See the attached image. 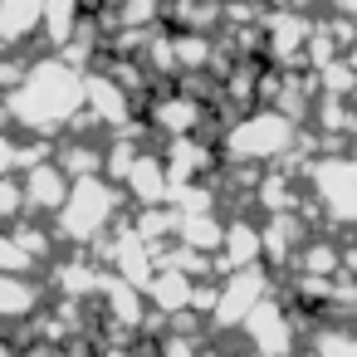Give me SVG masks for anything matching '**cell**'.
<instances>
[{"mask_svg":"<svg viewBox=\"0 0 357 357\" xmlns=\"http://www.w3.org/2000/svg\"><path fill=\"white\" fill-rule=\"evenodd\" d=\"M245 323H250V337L259 342L264 357H284V352H289V323H284V313H279L274 303H259Z\"/></svg>","mask_w":357,"mask_h":357,"instance_id":"obj_3","label":"cell"},{"mask_svg":"<svg viewBox=\"0 0 357 357\" xmlns=\"http://www.w3.org/2000/svg\"><path fill=\"white\" fill-rule=\"evenodd\" d=\"M352 69H357V50H352Z\"/></svg>","mask_w":357,"mask_h":357,"instance_id":"obj_7","label":"cell"},{"mask_svg":"<svg viewBox=\"0 0 357 357\" xmlns=\"http://www.w3.org/2000/svg\"><path fill=\"white\" fill-rule=\"evenodd\" d=\"M157 298H162V308H181L191 298V284L176 279V274H167V279H157Z\"/></svg>","mask_w":357,"mask_h":357,"instance_id":"obj_6","label":"cell"},{"mask_svg":"<svg viewBox=\"0 0 357 357\" xmlns=\"http://www.w3.org/2000/svg\"><path fill=\"white\" fill-rule=\"evenodd\" d=\"M313 186H318V201L328 206L333 220L357 225V157H328L313 172Z\"/></svg>","mask_w":357,"mask_h":357,"instance_id":"obj_1","label":"cell"},{"mask_svg":"<svg viewBox=\"0 0 357 357\" xmlns=\"http://www.w3.org/2000/svg\"><path fill=\"white\" fill-rule=\"evenodd\" d=\"M25 308H35V289H25L20 279H0V318L25 313Z\"/></svg>","mask_w":357,"mask_h":357,"instance_id":"obj_4","label":"cell"},{"mask_svg":"<svg viewBox=\"0 0 357 357\" xmlns=\"http://www.w3.org/2000/svg\"><path fill=\"white\" fill-rule=\"evenodd\" d=\"M318 357H357V333H342V328L318 333Z\"/></svg>","mask_w":357,"mask_h":357,"instance_id":"obj_5","label":"cell"},{"mask_svg":"<svg viewBox=\"0 0 357 357\" xmlns=\"http://www.w3.org/2000/svg\"><path fill=\"white\" fill-rule=\"evenodd\" d=\"M289 137H294V128L284 113H255L250 123H240L230 132V152L235 157H274L289 147Z\"/></svg>","mask_w":357,"mask_h":357,"instance_id":"obj_2","label":"cell"},{"mask_svg":"<svg viewBox=\"0 0 357 357\" xmlns=\"http://www.w3.org/2000/svg\"><path fill=\"white\" fill-rule=\"evenodd\" d=\"M352 318H357V303H352Z\"/></svg>","mask_w":357,"mask_h":357,"instance_id":"obj_8","label":"cell"}]
</instances>
